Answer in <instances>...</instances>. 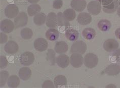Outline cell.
Listing matches in <instances>:
<instances>
[{
  "label": "cell",
  "mask_w": 120,
  "mask_h": 88,
  "mask_svg": "<svg viewBox=\"0 0 120 88\" xmlns=\"http://www.w3.org/2000/svg\"><path fill=\"white\" fill-rule=\"evenodd\" d=\"M84 65L88 68L92 69L95 67L98 63L97 56L93 53H88L84 57Z\"/></svg>",
  "instance_id": "cell-1"
},
{
  "label": "cell",
  "mask_w": 120,
  "mask_h": 88,
  "mask_svg": "<svg viewBox=\"0 0 120 88\" xmlns=\"http://www.w3.org/2000/svg\"><path fill=\"white\" fill-rule=\"evenodd\" d=\"M87 50V44L83 41H77L73 43L71 48V53H78L83 55Z\"/></svg>",
  "instance_id": "cell-2"
},
{
  "label": "cell",
  "mask_w": 120,
  "mask_h": 88,
  "mask_svg": "<svg viewBox=\"0 0 120 88\" xmlns=\"http://www.w3.org/2000/svg\"><path fill=\"white\" fill-rule=\"evenodd\" d=\"M14 24L16 29L26 26L28 23V16L24 12H21L14 18Z\"/></svg>",
  "instance_id": "cell-3"
},
{
  "label": "cell",
  "mask_w": 120,
  "mask_h": 88,
  "mask_svg": "<svg viewBox=\"0 0 120 88\" xmlns=\"http://www.w3.org/2000/svg\"><path fill=\"white\" fill-rule=\"evenodd\" d=\"M34 61V56L30 52H26L21 54L19 58L20 63L24 66H30L32 64Z\"/></svg>",
  "instance_id": "cell-4"
},
{
  "label": "cell",
  "mask_w": 120,
  "mask_h": 88,
  "mask_svg": "<svg viewBox=\"0 0 120 88\" xmlns=\"http://www.w3.org/2000/svg\"><path fill=\"white\" fill-rule=\"evenodd\" d=\"M101 4L96 1H91L88 3L87 10L89 13L93 15L99 14L101 11Z\"/></svg>",
  "instance_id": "cell-5"
},
{
  "label": "cell",
  "mask_w": 120,
  "mask_h": 88,
  "mask_svg": "<svg viewBox=\"0 0 120 88\" xmlns=\"http://www.w3.org/2000/svg\"><path fill=\"white\" fill-rule=\"evenodd\" d=\"M1 30L3 33L9 34L11 33L14 29L15 24L13 22L9 19H5L1 22Z\"/></svg>",
  "instance_id": "cell-6"
},
{
  "label": "cell",
  "mask_w": 120,
  "mask_h": 88,
  "mask_svg": "<svg viewBox=\"0 0 120 88\" xmlns=\"http://www.w3.org/2000/svg\"><path fill=\"white\" fill-rule=\"evenodd\" d=\"M119 43L115 39L109 38L104 42L103 47L107 52H112L115 51L119 48Z\"/></svg>",
  "instance_id": "cell-7"
},
{
  "label": "cell",
  "mask_w": 120,
  "mask_h": 88,
  "mask_svg": "<svg viewBox=\"0 0 120 88\" xmlns=\"http://www.w3.org/2000/svg\"><path fill=\"white\" fill-rule=\"evenodd\" d=\"M71 64L75 68H80L83 64L84 58L81 54L73 53L70 57Z\"/></svg>",
  "instance_id": "cell-8"
},
{
  "label": "cell",
  "mask_w": 120,
  "mask_h": 88,
  "mask_svg": "<svg viewBox=\"0 0 120 88\" xmlns=\"http://www.w3.org/2000/svg\"><path fill=\"white\" fill-rule=\"evenodd\" d=\"M19 14V8L15 4H9L5 9V14L9 18H13Z\"/></svg>",
  "instance_id": "cell-9"
},
{
  "label": "cell",
  "mask_w": 120,
  "mask_h": 88,
  "mask_svg": "<svg viewBox=\"0 0 120 88\" xmlns=\"http://www.w3.org/2000/svg\"><path fill=\"white\" fill-rule=\"evenodd\" d=\"M34 48L37 51L43 52L48 48V43L47 41L43 38H39L36 39L34 43Z\"/></svg>",
  "instance_id": "cell-10"
},
{
  "label": "cell",
  "mask_w": 120,
  "mask_h": 88,
  "mask_svg": "<svg viewBox=\"0 0 120 88\" xmlns=\"http://www.w3.org/2000/svg\"><path fill=\"white\" fill-rule=\"evenodd\" d=\"M79 36V33L77 30L70 26L66 27L65 37L68 40L71 41H75L78 39Z\"/></svg>",
  "instance_id": "cell-11"
},
{
  "label": "cell",
  "mask_w": 120,
  "mask_h": 88,
  "mask_svg": "<svg viewBox=\"0 0 120 88\" xmlns=\"http://www.w3.org/2000/svg\"><path fill=\"white\" fill-rule=\"evenodd\" d=\"M19 46L18 44L14 41H9L4 46L5 51L8 54L13 55L18 51Z\"/></svg>",
  "instance_id": "cell-12"
},
{
  "label": "cell",
  "mask_w": 120,
  "mask_h": 88,
  "mask_svg": "<svg viewBox=\"0 0 120 88\" xmlns=\"http://www.w3.org/2000/svg\"><path fill=\"white\" fill-rule=\"evenodd\" d=\"M87 6L86 0H72L71 3V8L77 12H82Z\"/></svg>",
  "instance_id": "cell-13"
},
{
  "label": "cell",
  "mask_w": 120,
  "mask_h": 88,
  "mask_svg": "<svg viewBox=\"0 0 120 88\" xmlns=\"http://www.w3.org/2000/svg\"><path fill=\"white\" fill-rule=\"evenodd\" d=\"M56 62L59 67L61 68H65L68 66L70 63V59L68 55L61 54L56 58Z\"/></svg>",
  "instance_id": "cell-14"
},
{
  "label": "cell",
  "mask_w": 120,
  "mask_h": 88,
  "mask_svg": "<svg viewBox=\"0 0 120 88\" xmlns=\"http://www.w3.org/2000/svg\"><path fill=\"white\" fill-rule=\"evenodd\" d=\"M46 24L49 28H55L58 25L57 15L54 12H50L47 16Z\"/></svg>",
  "instance_id": "cell-15"
},
{
  "label": "cell",
  "mask_w": 120,
  "mask_h": 88,
  "mask_svg": "<svg viewBox=\"0 0 120 88\" xmlns=\"http://www.w3.org/2000/svg\"><path fill=\"white\" fill-rule=\"evenodd\" d=\"M77 21L80 24L83 26L90 24L92 21V16L89 13L83 12L78 15Z\"/></svg>",
  "instance_id": "cell-16"
},
{
  "label": "cell",
  "mask_w": 120,
  "mask_h": 88,
  "mask_svg": "<svg viewBox=\"0 0 120 88\" xmlns=\"http://www.w3.org/2000/svg\"><path fill=\"white\" fill-rule=\"evenodd\" d=\"M120 6V0H113L111 4L106 6H103L102 9L105 13L111 14L116 12Z\"/></svg>",
  "instance_id": "cell-17"
},
{
  "label": "cell",
  "mask_w": 120,
  "mask_h": 88,
  "mask_svg": "<svg viewBox=\"0 0 120 88\" xmlns=\"http://www.w3.org/2000/svg\"><path fill=\"white\" fill-rule=\"evenodd\" d=\"M105 72L109 76L116 75L120 73V66L116 64H110L105 69Z\"/></svg>",
  "instance_id": "cell-18"
},
{
  "label": "cell",
  "mask_w": 120,
  "mask_h": 88,
  "mask_svg": "<svg viewBox=\"0 0 120 88\" xmlns=\"http://www.w3.org/2000/svg\"><path fill=\"white\" fill-rule=\"evenodd\" d=\"M55 51L58 54H64L67 52L68 49V45L64 41H58L55 44L54 47Z\"/></svg>",
  "instance_id": "cell-19"
},
{
  "label": "cell",
  "mask_w": 120,
  "mask_h": 88,
  "mask_svg": "<svg viewBox=\"0 0 120 88\" xmlns=\"http://www.w3.org/2000/svg\"><path fill=\"white\" fill-rule=\"evenodd\" d=\"M31 70L30 68L27 67H23L20 68L19 70V76L23 80H27L30 79L31 76Z\"/></svg>",
  "instance_id": "cell-20"
},
{
  "label": "cell",
  "mask_w": 120,
  "mask_h": 88,
  "mask_svg": "<svg viewBox=\"0 0 120 88\" xmlns=\"http://www.w3.org/2000/svg\"><path fill=\"white\" fill-rule=\"evenodd\" d=\"M59 32L54 28H51L47 30L46 32V37L48 40L54 41L58 38Z\"/></svg>",
  "instance_id": "cell-21"
},
{
  "label": "cell",
  "mask_w": 120,
  "mask_h": 88,
  "mask_svg": "<svg viewBox=\"0 0 120 88\" xmlns=\"http://www.w3.org/2000/svg\"><path fill=\"white\" fill-rule=\"evenodd\" d=\"M96 31L93 28H87L82 31V35L85 39L88 40H92L96 36Z\"/></svg>",
  "instance_id": "cell-22"
},
{
  "label": "cell",
  "mask_w": 120,
  "mask_h": 88,
  "mask_svg": "<svg viewBox=\"0 0 120 88\" xmlns=\"http://www.w3.org/2000/svg\"><path fill=\"white\" fill-rule=\"evenodd\" d=\"M46 20V15L45 13H42V12H39L34 16V23L37 26H41L45 23Z\"/></svg>",
  "instance_id": "cell-23"
},
{
  "label": "cell",
  "mask_w": 120,
  "mask_h": 88,
  "mask_svg": "<svg viewBox=\"0 0 120 88\" xmlns=\"http://www.w3.org/2000/svg\"><path fill=\"white\" fill-rule=\"evenodd\" d=\"M97 26L100 31L102 32H107L111 28L112 24L107 20H101L98 22Z\"/></svg>",
  "instance_id": "cell-24"
},
{
  "label": "cell",
  "mask_w": 120,
  "mask_h": 88,
  "mask_svg": "<svg viewBox=\"0 0 120 88\" xmlns=\"http://www.w3.org/2000/svg\"><path fill=\"white\" fill-rule=\"evenodd\" d=\"M67 79L65 76L63 75H59L55 77L54 80V84L56 88L59 87L66 86L67 85Z\"/></svg>",
  "instance_id": "cell-25"
},
{
  "label": "cell",
  "mask_w": 120,
  "mask_h": 88,
  "mask_svg": "<svg viewBox=\"0 0 120 88\" xmlns=\"http://www.w3.org/2000/svg\"><path fill=\"white\" fill-rule=\"evenodd\" d=\"M57 17L58 26L60 27L65 26L66 27L71 26L69 21L65 18L64 13L61 12H58L57 14Z\"/></svg>",
  "instance_id": "cell-26"
},
{
  "label": "cell",
  "mask_w": 120,
  "mask_h": 88,
  "mask_svg": "<svg viewBox=\"0 0 120 88\" xmlns=\"http://www.w3.org/2000/svg\"><path fill=\"white\" fill-rule=\"evenodd\" d=\"M7 84L10 88H16L20 84V80L17 75H12L9 77Z\"/></svg>",
  "instance_id": "cell-27"
},
{
  "label": "cell",
  "mask_w": 120,
  "mask_h": 88,
  "mask_svg": "<svg viewBox=\"0 0 120 88\" xmlns=\"http://www.w3.org/2000/svg\"><path fill=\"white\" fill-rule=\"evenodd\" d=\"M41 10V7L39 5L32 4L28 6L27 8V13L30 16H34L39 13Z\"/></svg>",
  "instance_id": "cell-28"
},
{
  "label": "cell",
  "mask_w": 120,
  "mask_h": 88,
  "mask_svg": "<svg viewBox=\"0 0 120 88\" xmlns=\"http://www.w3.org/2000/svg\"><path fill=\"white\" fill-rule=\"evenodd\" d=\"M20 35L22 38L24 39L28 40L32 38L33 36V32L31 29L26 28L21 30Z\"/></svg>",
  "instance_id": "cell-29"
},
{
  "label": "cell",
  "mask_w": 120,
  "mask_h": 88,
  "mask_svg": "<svg viewBox=\"0 0 120 88\" xmlns=\"http://www.w3.org/2000/svg\"><path fill=\"white\" fill-rule=\"evenodd\" d=\"M64 14L65 18L69 21H73L75 19V16H76V13H75V12L73 9H67L64 11Z\"/></svg>",
  "instance_id": "cell-30"
},
{
  "label": "cell",
  "mask_w": 120,
  "mask_h": 88,
  "mask_svg": "<svg viewBox=\"0 0 120 88\" xmlns=\"http://www.w3.org/2000/svg\"><path fill=\"white\" fill-rule=\"evenodd\" d=\"M9 73L7 71H2L0 72V86L3 87L5 86L9 78Z\"/></svg>",
  "instance_id": "cell-31"
},
{
  "label": "cell",
  "mask_w": 120,
  "mask_h": 88,
  "mask_svg": "<svg viewBox=\"0 0 120 88\" xmlns=\"http://www.w3.org/2000/svg\"><path fill=\"white\" fill-rule=\"evenodd\" d=\"M47 59L49 62L50 64L53 66L55 64V53L52 49H49L47 53Z\"/></svg>",
  "instance_id": "cell-32"
},
{
  "label": "cell",
  "mask_w": 120,
  "mask_h": 88,
  "mask_svg": "<svg viewBox=\"0 0 120 88\" xmlns=\"http://www.w3.org/2000/svg\"><path fill=\"white\" fill-rule=\"evenodd\" d=\"M8 66V61L5 56H0V68L1 69L5 68Z\"/></svg>",
  "instance_id": "cell-33"
},
{
  "label": "cell",
  "mask_w": 120,
  "mask_h": 88,
  "mask_svg": "<svg viewBox=\"0 0 120 88\" xmlns=\"http://www.w3.org/2000/svg\"><path fill=\"white\" fill-rule=\"evenodd\" d=\"M63 6L62 0H55L53 3V7L55 9H61Z\"/></svg>",
  "instance_id": "cell-34"
},
{
  "label": "cell",
  "mask_w": 120,
  "mask_h": 88,
  "mask_svg": "<svg viewBox=\"0 0 120 88\" xmlns=\"http://www.w3.org/2000/svg\"><path fill=\"white\" fill-rule=\"evenodd\" d=\"M55 85L53 83L51 80H45L44 83L42 84V88H55Z\"/></svg>",
  "instance_id": "cell-35"
},
{
  "label": "cell",
  "mask_w": 120,
  "mask_h": 88,
  "mask_svg": "<svg viewBox=\"0 0 120 88\" xmlns=\"http://www.w3.org/2000/svg\"><path fill=\"white\" fill-rule=\"evenodd\" d=\"M8 41V36L4 33H0V43L4 44Z\"/></svg>",
  "instance_id": "cell-36"
},
{
  "label": "cell",
  "mask_w": 120,
  "mask_h": 88,
  "mask_svg": "<svg viewBox=\"0 0 120 88\" xmlns=\"http://www.w3.org/2000/svg\"><path fill=\"white\" fill-rule=\"evenodd\" d=\"M112 56L115 58L116 62H120V48L116 50L113 52Z\"/></svg>",
  "instance_id": "cell-37"
},
{
  "label": "cell",
  "mask_w": 120,
  "mask_h": 88,
  "mask_svg": "<svg viewBox=\"0 0 120 88\" xmlns=\"http://www.w3.org/2000/svg\"><path fill=\"white\" fill-rule=\"evenodd\" d=\"M113 1V0H102L101 2V4L103 6H106L108 5Z\"/></svg>",
  "instance_id": "cell-38"
},
{
  "label": "cell",
  "mask_w": 120,
  "mask_h": 88,
  "mask_svg": "<svg viewBox=\"0 0 120 88\" xmlns=\"http://www.w3.org/2000/svg\"><path fill=\"white\" fill-rule=\"evenodd\" d=\"M115 35L118 39L120 40V28H118L115 31Z\"/></svg>",
  "instance_id": "cell-39"
},
{
  "label": "cell",
  "mask_w": 120,
  "mask_h": 88,
  "mask_svg": "<svg viewBox=\"0 0 120 88\" xmlns=\"http://www.w3.org/2000/svg\"><path fill=\"white\" fill-rule=\"evenodd\" d=\"M27 1L30 4H35L38 3L40 1V0H27Z\"/></svg>",
  "instance_id": "cell-40"
},
{
  "label": "cell",
  "mask_w": 120,
  "mask_h": 88,
  "mask_svg": "<svg viewBox=\"0 0 120 88\" xmlns=\"http://www.w3.org/2000/svg\"><path fill=\"white\" fill-rule=\"evenodd\" d=\"M117 13H118V15H119V16L120 17V6H119V7L118 9Z\"/></svg>",
  "instance_id": "cell-41"
},
{
  "label": "cell",
  "mask_w": 120,
  "mask_h": 88,
  "mask_svg": "<svg viewBox=\"0 0 120 88\" xmlns=\"http://www.w3.org/2000/svg\"><path fill=\"white\" fill-rule=\"evenodd\" d=\"M96 1H98V2H99L100 3H101L102 0H96Z\"/></svg>",
  "instance_id": "cell-42"
}]
</instances>
